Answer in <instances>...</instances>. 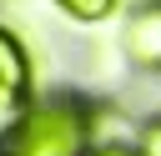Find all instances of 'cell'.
I'll return each instance as SVG.
<instances>
[{"label": "cell", "mask_w": 161, "mask_h": 156, "mask_svg": "<svg viewBox=\"0 0 161 156\" xmlns=\"http://www.w3.org/2000/svg\"><path fill=\"white\" fill-rule=\"evenodd\" d=\"M91 156H141L136 146H121V141H101V146H91Z\"/></svg>", "instance_id": "8992f818"}, {"label": "cell", "mask_w": 161, "mask_h": 156, "mask_svg": "<svg viewBox=\"0 0 161 156\" xmlns=\"http://www.w3.org/2000/svg\"><path fill=\"white\" fill-rule=\"evenodd\" d=\"M25 96H30V55L10 30H0V111L25 106Z\"/></svg>", "instance_id": "3957f363"}, {"label": "cell", "mask_w": 161, "mask_h": 156, "mask_svg": "<svg viewBox=\"0 0 161 156\" xmlns=\"http://www.w3.org/2000/svg\"><path fill=\"white\" fill-rule=\"evenodd\" d=\"M55 10H65L70 20H86V25H96V20H106V15H116V5L121 0H50Z\"/></svg>", "instance_id": "277c9868"}, {"label": "cell", "mask_w": 161, "mask_h": 156, "mask_svg": "<svg viewBox=\"0 0 161 156\" xmlns=\"http://www.w3.org/2000/svg\"><path fill=\"white\" fill-rule=\"evenodd\" d=\"M96 146V106L80 96H45L25 116H15L5 151L10 156H91Z\"/></svg>", "instance_id": "6da1fadb"}, {"label": "cell", "mask_w": 161, "mask_h": 156, "mask_svg": "<svg viewBox=\"0 0 161 156\" xmlns=\"http://www.w3.org/2000/svg\"><path fill=\"white\" fill-rule=\"evenodd\" d=\"M136 151H141V156H161V116H151V121L136 131Z\"/></svg>", "instance_id": "5b68a950"}, {"label": "cell", "mask_w": 161, "mask_h": 156, "mask_svg": "<svg viewBox=\"0 0 161 156\" xmlns=\"http://www.w3.org/2000/svg\"><path fill=\"white\" fill-rule=\"evenodd\" d=\"M0 156H10V151H0Z\"/></svg>", "instance_id": "52a82bcc"}, {"label": "cell", "mask_w": 161, "mask_h": 156, "mask_svg": "<svg viewBox=\"0 0 161 156\" xmlns=\"http://www.w3.org/2000/svg\"><path fill=\"white\" fill-rule=\"evenodd\" d=\"M121 50L136 70H161V0H146L121 25Z\"/></svg>", "instance_id": "7a4b0ae2"}]
</instances>
